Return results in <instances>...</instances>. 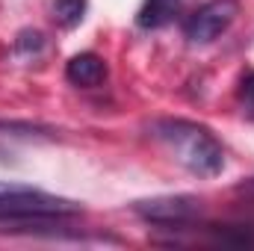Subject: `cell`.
Instances as JSON below:
<instances>
[{
  "instance_id": "6da1fadb",
  "label": "cell",
  "mask_w": 254,
  "mask_h": 251,
  "mask_svg": "<svg viewBox=\"0 0 254 251\" xmlns=\"http://www.w3.org/2000/svg\"><path fill=\"white\" fill-rule=\"evenodd\" d=\"M154 139L195 178H216L225 169V148L210 127L187 119H160L151 125Z\"/></svg>"
},
{
  "instance_id": "7a4b0ae2",
  "label": "cell",
  "mask_w": 254,
  "mask_h": 251,
  "mask_svg": "<svg viewBox=\"0 0 254 251\" xmlns=\"http://www.w3.org/2000/svg\"><path fill=\"white\" fill-rule=\"evenodd\" d=\"M77 213L80 204L71 198L27 184L0 181V222H48V219H68Z\"/></svg>"
},
{
  "instance_id": "3957f363",
  "label": "cell",
  "mask_w": 254,
  "mask_h": 251,
  "mask_svg": "<svg viewBox=\"0 0 254 251\" xmlns=\"http://www.w3.org/2000/svg\"><path fill=\"white\" fill-rule=\"evenodd\" d=\"M237 0H210L204 3L198 12H192L190 21L184 24V36L187 42L195 48H204V45H213L222 33H228V27L237 21Z\"/></svg>"
},
{
  "instance_id": "277c9868",
  "label": "cell",
  "mask_w": 254,
  "mask_h": 251,
  "mask_svg": "<svg viewBox=\"0 0 254 251\" xmlns=\"http://www.w3.org/2000/svg\"><path fill=\"white\" fill-rule=\"evenodd\" d=\"M133 213L151 225H190L201 216V201L195 195H157L133 204Z\"/></svg>"
},
{
  "instance_id": "5b68a950",
  "label": "cell",
  "mask_w": 254,
  "mask_h": 251,
  "mask_svg": "<svg viewBox=\"0 0 254 251\" xmlns=\"http://www.w3.org/2000/svg\"><path fill=\"white\" fill-rule=\"evenodd\" d=\"M107 77H110V68L104 63V57H98V54H77L65 65V80L80 89H95Z\"/></svg>"
},
{
  "instance_id": "8992f818",
  "label": "cell",
  "mask_w": 254,
  "mask_h": 251,
  "mask_svg": "<svg viewBox=\"0 0 254 251\" xmlns=\"http://www.w3.org/2000/svg\"><path fill=\"white\" fill-rule=\"evenodd\" d=\"M184 9V0H145L136 12V24L142 30H160L172 24Z\"/></svg>"
},
{
  "instance_id": "52a82bcc",
  "label": "cell",
  "mask_w": 254,
  "mask_h": 251,
  "mask_svg": "<svg viewBox=\"0 0 254 251\" xmlns=\"http://www.w3.org/2000/svg\"><path fill=\"white\" fill-rule=\"evenodd\" d=\"M83 12H86V0H54V21L71 30L83 21Z\"/></svg>"
},
{
  "instance_id": "ba28073f",
  "label": "cell",
  "mask_w": 254,
  "mask_h": 251,
  "mask_svg": "<svg viewBox=\"0 0 254 251\" xmlns=\"http://www.w3.org/2000/svg\"><path fill=\"white\" fill-rule=\"evenodd\" d=\"M45 48V36L39 30H21L15 39V54L18 57H36Z\"/></svg>"
},
{
  "instance_id": "9c48e42d",
  "label": "cell",
  "mask_w": 254,
  "mask_h": 251,
  "mask_svg": "<svg viewBox=\"0 0 254 251\" xmlns=\"http://www.w3.org/2000/svg\"><path fill=\"white\" fill-rule=\"evenodd\" d=\"M240 101H243V107L249 110V116L254 119V68H249V71L240 77Z\"/></svg>"
},
{
  "instance_id": "30bf717a",
  "label": "cell",
  "mask_w": 254,
  "mask_h": 251,
  "mask_svg": "<svg viewBox=\"0 0 254 251\" xmlns=\"http://www.w3.org/2000/svg\"><path fill=\"white\" fill-rule=\"evenodd\" d=\"M240 189H254V178H252V181H246V184H243Z\"/></svg>"
}]
</instances>
